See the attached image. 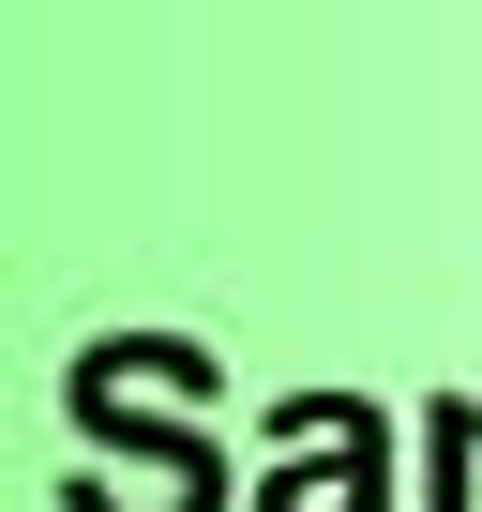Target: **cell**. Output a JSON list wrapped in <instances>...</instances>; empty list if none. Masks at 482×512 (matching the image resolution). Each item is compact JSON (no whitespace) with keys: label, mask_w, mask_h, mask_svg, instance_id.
<instances>
[{"label":"cell","mask_w":482,"mask_h":512,"mask_svg":"<svg viewBox=\"0 0 482 512\" xmlns=\"http://www.w3.org/2000/svg\"><path fill=\"white\" fill-rule=\"evenodd\" d=\"M257 512H377V467H287L257 482Z\"/></svg>","instance_id":"cell-1"}]
</instances>
